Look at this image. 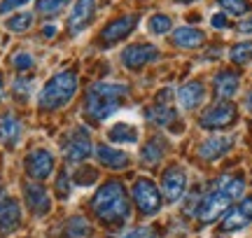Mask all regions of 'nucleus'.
<instances>
[{
  "mask_svg": "<svg viewBox=\"0 0 252 238\" xmlns=\"http://www.w3.org/2000/svg\"><path fill=\"white\" fill-rule=\"evenodd\" d=\"M215 2L224 9V14H234V17H243L252 9L248 0H215Z\"/></svg>",
  "mask_w": 252,
  "mask_h": 238,
  "instance_id": "c85d7f7f",
  "label": "nucleus"
},
{
  "mask_svg": "<svg viewBox=\"0 0 252 238\" xmlns=\"http://www.w3.org/2000/svg\"><path fill=\"white\" fill-rule=\"evenodd\" d=\"M56 192H59L61 199H68V196H70V178H68V173L59 175V180H56Z\"/></svg>",
  "mask_w": 252,
  "mask_h": 238,
  "instance_id": "72a5a7b5",
  "label": "nucleus"
},
{
  "mask_svg": "<svg viewBox=\"0 0 252 238\" xmlns=\"http://www.w3.org/2000/svg\"><path fill=\"white\" fill-rule=\"evenodd\" d=\"M91 208L96 212L100 222H105L110 227H124L128 217H131V206L126 199V192L122 182L110 180L100 187L91 199Z\"/></svg>",
  "mask_w": 252,
  "mask_h": 238,
  "instance_id": "f03ea898",
  "label": "nucleus"
},
{
  "mask_svg": "<svg viewBox=\"0 0 252 238\" xmlns=\"http://www.w3.org/2000/svg\"><path fill=\"white\" fill-rule=\"evenodd\" d=\"M5 98V84H2V77H0V101Z\"/></svg>",
  "mask_w": 252,
  "mask_h": 238,
  "instance_id": "ea45409f",
  "label": "nucleus"
},
{
  "mask_svg": "<svg viewBox=\"0 0 252 238\" xmlns=\"http://www.w3.org/2000/svg\"><path fill=\"white\" fill-rule=\"evenodd\" d=\"M215 93L222 98V101H229V98H234L236 91H238V87H241V80H238V75L234 70H222V73L215 75Z\"/></svg>",
  "mask_w": 252,
  "mask_h": 238,
  "instance_id": "4be33fe9",
  "label": "nucleus"
},
{
  "mask_svg": "<svg viewBox=\"0 0 252 238\" xmlns=\"http://www.w3.org/2000/svg\"><path fill=\"white\" fill-rule=\"evenodd\" d=\"M175 101L182 110H196L206 101V87L201 82H187L175 91Z\"/></svg>",
  "mask_w": 252,
  "mask_h": 238,
  "instance_id": "f3484780",
  "label": "nucleus"
},
{
  "mask_svg": "<svg viewBox=\"0 0 252 238\" xmlns=\"http://www.w3.org/2000/svg\"><path fill=\"white\" fill-rule=\"evenodd\" d=\"M94 154L98 159V164H103L105 168H126L128 166V154H126L124 149H117V147H110V145H96L94 147Z\"/></svg>",
  "mask_w": 252,
  "mask_h": 238,
  "instance_id": "aec40b11",
  "label": "nucleus"
},
{
  "mask_svg": "<svg viewBox=\"0 0 252 238\" xmlns=\"http://www.w3.org/2000/svg\"><path fill=\"white\" fill-rule=\"evenodd\" d=\"M159 59V49L154 45H128L122 52V63L128 70H140L145 65L154 63Z\"/></svg>",
  "mask_w": 252,
  "mask_h": 238,
  "instance_id": "9b49d317",
  "label": "nucleus"
},
{
  "mask_svg": "<svg viewBox=\"0 0 252 238\" xmlns=\"http://www.w3.org/2000/svg\"><path fill=\"white\" fill-rule=\"evenodd\" d=\"M128 96V84L124 82H94L87 89L84 112L94 121H105L122 108Z\"/></svg>",
  "mask_w": 252,
  "mask_h": 238,
  "instance_id": "7ed1b4c3",
  "label": "nucleus"
},
{
  "mask_svg": "<svg viewBox=\"0 0 252 238\" xmlns=\"http://www.w3.org/2000/svg\"><path fill=\"white\" fill-rule=\"evenodd\" d=\"M24 166H26L28 178H33V180H47L49 175L54 173L56 159L49 149H33V152L26 156Z\"/></svg>",
  "mask_w": 252,
  "mask_h": 238,
  "instance_id": "9d476101",
  "label": "nucleus"
},
{
  "mask_svg": "<svg viewBox=\"0 0 252 238\" xmlns=\"http://www.w3.org/2000/svg\"><path fill=\"white\" fill-rule=\"evenodd\" d=\"M21 133H24V126L12 112H5L0 115V143L5 147H17L19 140H21Z\"/></svg>",
  "mask_w": 252,
  "mask_h": 238,
  "instance_id": "6ab92c4d",
  "label": "nucleus"
},
{
  "mask_svg": "<svg viewBox=\"0 0 252 238\" xmlns=\"http://www.w3.org/2000/svg\"><path fill=\"white\" fill-rule=\"evenodd\" d=\"M63 154H65V159L72 161V164H80L84 159H89V154H94L91 138H89V133H87V128H75L70 136L65 138Z\"/></svg>",
  "mask_w": 252,
  "mask_h": 238,
  "instance_id": "6e6552de",
  "label": "nucleus"
},
{
  "mask_svg": "<svg viewBox=\"0 0 252 238\" xmlns=\"http://www.w3.org/2000/svg\"><path fill=\"white\" fill-rule=\"evenodd\" d=\"M236 119H238V110H236L234 103L217 101L215 105H210V108L201 115L198 126L208 128V131H224V128L234 126Z\"/></svg>",
  "mask_w": 252,
  "mask_h": 238,
  "instance_id": "39448f33",
  "label": "nucleus"
},
{
  "mask_svg": "<svg viewBox=\"0 0 252 238\" xmlns=\"http://www.w3.org/2000/svg\"><path fill=\"white\" fill-rule=\"evenodd\" d=\"M33 91V77H17L14 80V93H17L19 98H24L26 101L28 96Z\"/></svg>",
  "mask_w": 252,
  "mask_h": 238,
  "instance_id": "2f4dec72",
  "label": "nucleus"
},
{
  "mask_svg": "<svg viewBox=\"0 0 252 238\" xmlns=\"http://www.w3.org/2000/svg\"><path fill=\"white\" fill-rule=\"evenodd\" d=\"M56 33V26H45V35L47 37H52Z\"/></svg>",
  "mask_w": 252,
  "mask_h": 238,
  "instance_id": "58836bf2",
  "label": "nucleus"
},
{
  "mask_svg": "<svg viewBox=\"0 0 252 238\" xmlns=\"http://www.w3.org/2000/svg\"><path fill=\"white\" fill-rule=\"evenodd\" d=\"M24 201H26V208L35 217H45L47 212L52 210V196L42 184L28 182L24 184Z\"/></svg>",
  "mask_w": 252,
  "mask_h": 238,
  "instance_id": "ddd939ff",
  "label": "nucleus"
},
{
  "mask_svg": "<svg viewBox=\"0 0 252 238\" xmlns=\"http://www.w3.org/2000/svg\"><path fill=\"white\" fill-rule=\"evenodd\" d=\"M131 194H133L135 208L143 215H147V217H152V215L161 210V192L150 178H138Z\"/></svg>",
  "mask_w": 252,
  "mask_h": 238,
  "instance_id": "423d86ee",
  "label": "nucleus"
},
{
  "mask_svg": "<svg viewBox=\"0 0 252 238\" xmlns=\"http://www.w3.org/2000/svg\"><path fill=\"white\" fill-rule=\"evenodd\" d=\"M203 40H206V33L201 28L180 26L173 30V45L180 47V49H196L203 45Z\"/></svg>",
  "mask_w": 252,
  "mask_h": 238,
  "instance_id": "412c9836",
  "label": "nucleus"
},
{
  "mask_svg": "<svg viewBox=\"0 0 252 238\" xmlns=\"http://www.w3.org/2000/svg\"><path fill=\"white\" fill-rule=\"evenodd\" d=\"M245 103H248V110L252 112V89H250V93H248V101H245Z\"/></svg>",
  "mask_w": 252,
  "mask_h": 238,
  "instance_id": "a19ab883",
  "label": "nucleus"
},
{
  "mask_svg": "<svg viewBox=\"0 0 252 238\" xmlns=\"http://www.w3.org/2000/svg\"><path fill=\"white\" fill-rule=\"evenodd\" d=\"M229 59H231L236 65L250 63V61H252V40H245V42H238V45L231 47Z\"/></svg>",
  "mask_w": 252,
  "mask_h": 238,
  "instance_id": "a878e982",
  "label": "nucleus"
},
{
  "mask_svg": "<svg viewBox=\"0 0 252 238\" xmlns=\"http://www.w3.org/2000/svg\"><path fill=\"white\" fill-rule=\"evenodd\" d=\"M173 28V21L168 14H152L150 21H147V30L152 33V35H166V33H171Z\"/></svg>",
  "mask_w": 252,
  "mask_h": 238,
  "instance_id": "393cba45",
  "label": "nucleus"
},
{
  "mask_svg": "<svg viewBox=\"0 0 252 238\" xmlns=\"http://www.w3.org/2000/svg\"><path fill=\"white\" fill-rule=\"evenodd\" d=\"M210 26L217 28V30H224V28H229V19H226L224 12H220V14H213V17H210Z\"/></svg>",
  "mask_w": 252,
  "mask_h": 238,
  "instance_id": "e433bc0d",
  "label": "nucleus"
},
{
  "mask_svg": "<svg viewBox=\"0 0 252 238\" xmlns=\"http://www.w3.org/2000/svg\"><path fill=\"white\" fill-rule=\"evenodd\" d=\"M166 149H168V140L159 133V136L150 138L143 145V152H140V159L145 164H159L163 156H166Z\"/></svg>",
  "mask_w": 252,
  "mask_h": 238,
  "instance_id": "5701e85b",
  "label": "nucleus"
},
{
  "mask_svg": "<svg viewBox=\"0 0 252 238\" xmlns=\"http://www.w3.org/2000/svg\"><path fill=\"white\" fill-rule=\"evenodd\" d=\"M94 17H96V0H77L70 9V17H68L70 35H80L82 30H87Z\"/></svg>",
  "mask_w": 252,
  "mask_h": 238,
  "instance_id": "4468645a",
  "label": "nucleus"
},
{
  "mask_svg": "<svg viewBox=\"0 0 252 238\" xmlns=\"http://www.w3.org/2000/svg\"><path fill=\"white\" fill-rule=\"evenodd\" d=\"M122 238H154V231L150 229V227H138V229L124 234Z\"/></svg>",
  "mask_w": 252,
  "mask_h": 238,
  "instance_id": "c9c22d12",
  "label": "nucleus"
},
{
  "mask_svg": "<svg viewBox=\"0 0 252 238\" xmlns=\"http://www.w3.org/2000/svg\"><path fill=\"white\" fill-rule=\"evenodd\" d=\"M72 0H37V12L45 17H54L61 9H65Z\"/></svg>",
  "mask_w": 252,
  "mask_h": 238,
  "instance_id": "c756f323",
  "label": "nucleus"
},
{
  "mask_svg": "<svg viewBox=\"0 0 252 238\" xmlns=\"http://www.w3.org/2000/svg\"><path fill=\"white\" fill-rule=\"evenodd\" d=\"M234 145H236V136L217 133V136L206 138V140L196 147V152H198V156L206 159V161H217V159H222L224 154H229Z\"/></svg>",
  "mask_w": 252,
  "mask_h": 238,
  "instance_id": "f8f14e48",
  "label": "nucleus"
},
{
  "mask_svg": "<svg viewBox=\"0 0 252 238\" xmlns=\"http://www.w3.org/2000/svg\"><path fill=\"white\" fill-rule=\"evenodd\" d=\"M5 26H7V30H12V33H24V30H28V28L33 26V14H31V12L12 14V17L5 21Z\"/></svg>",
  "mask_w": 252,
  "mask_h": 238,
  "instance_id": "bb28decb",
  "label": "nucleus"
},
{
  "mask_svg": "<svg viewBox=\"0 0 252 238\" xmlns=\"http://www.w3.org/2000/svg\"><path fill=\"white\" fill-rule=\"evenodd\" d=\"M187 192V173L182 166H171L161 178V194L166 201H180Z\"/></svg>",
  "mask_w": 252,
  "mask_h": 238,
  "instance_id": "1a4fd4ad",
  "label": "nucleus"
},
{
  "mask_svg": "<svg viewBox=\"0 0 252 238\" xmlns=\"http://www.w3.org/2000/svg\"><path fill=\"white\" fill-rule=\"evenodd\" d=\"M72 180H75L77 187H91V184L98 180V171L91 168V166H84V168H80L77 173L72 175Z\"/></svg>",
  "mask_w": 252,
  "mask_h": 238,
  "instance_id": "7c9ffc66",
  "label": "nucleus"
},
{
  "mask_svg": "<svg viewBox=\"0 0 252 238\" xmlns=\"http://www.w3.org/2000/svg\"><path fill=\"white\" fill-rule=\"evenodd\" d=\"M250 224H252V196H243L234 208L226 210L224 220H222V231L224 234H236V231H243Z\"/></svg>",
  "mask_w": 252,
  "mask_h": 238,
  "instance_id": "0eeeda50",
  "label": "nucleus"
},
{
  "mask_svg": "<svg viewBox=\"0 0 252 238\" xmlns=\"http://www.w3.org/2000/svg\"><path fill=\"white\" fill-rule=\"evenodd\" d=\"M21 224V208L17 199H12L0 187V234H12Z\"/></svg>",
  "mask_w": 252,
  "mask_h": 238,
  "instance_id": "dca6fc26",
  "label": "nucleus"
},
{
  "mask_svg": "<svg viewBox=\"0 0 252 238\" xmlns=\"http://www.w3.org/2000/svg\"><path fill=\"white\" fill-rule=\"evenodd\" d=\"M89 234H91L89 222L84 217H72L65 224V238H87Z\"/></svg>",
  "mask_w": 252,
  "mask_h": 238,
  "instance_id": "cd10ccee",
  "label": "nucleus"
},
{
  "mask_svg": "<svg viewBox=\"0 0 252 238\" xmlns=\"http://www.w3.org/2000/svg\"><path fill=\"white\" fill-rule=\"evenodd\" d=\"M243 189H245L243 175H222L215 182V187L198 201V206H196L198 222H203V224L215 222L220 215H224L231 208V203L236 199L243 196Z\"/></svg>",
  "mask_w": 252,
  "mask_h": 238,
  "instance_id": "f257e3e1",
  "label": "nucleus"
},
{
  "mask_svg": "<svg viewBox=\"0 0 252 238\" xmlns=\"http://www.w3.org/2000/svg\"><path fill=\"white\" fill-rule=\"evenodd\" d=\"M145 119H147L150 124H154V126H159V128H171L173 124L178 121V115H175V110L166 103V98H159L152 108L145 110Z\"/></svg>",
  "mask_w": 252,
  "mask_h": 238,
  "instance_id": "a211bd4d",
  "label": "nucleus"
},
{
  "mask_svg": "<svg viewBox=\"0 0 252 238\" xmlns=\"http://www.w3.org/2000/svg\"><path fill=\"white\" fill-rule=\"evenodd\" d=\"M77 93V73L75 70H61L54 77H49L45 87L37 93V105L40 110H61L75 98Z\"/></svg>",
  "mask_w": 252,
  "mask_h": 238,
  "instance_id": "20e7f679",
  "label": "nucleus"
},
{
  "mask_svg": "<svg viewBox=\"0 0 252 238\" xmlns=\"http://www.w3.org/2000/svg\"><path fill=\"white\" fill-rule=\"evenodd\" d=\"M26 2H31V0H2V2H0V14H9V12H14V9L24 7Z\"/></svg>",
  "mask_w": 252,
  "mask_h": 238,
  "instance_id": "f704fd0d",
  "label": "nucleus"
},
{
  "mask_svg": "<svg viewBox=\"0 0 252 238\" xmlns=\"http://www.w3.org/2000/svg\"><path fill=\"white\" fill-rule=\"evenodd\" d=\"M236 30H238L241 35H252V17L243 19V21H238V26H236Z\"/></svg>",
  "mask_w": 252,
  "mask_h": 238,
  "instance_id": "4c0bfd02",
  "label": "nucleus"
},
{
  "mask_svg": "<svg viewBox=\"0 0 252 238\" xmlns=\"http://www.w3.org/2000/svg\"><path fill=\"white\" fill-rule=\"evenodd\" d=\"M12 65L17 70H31L35 65V61H33V56L28 54V52H17V54L12 56Z\"/></svg>",
  "mask_w": 252,
  "mask_h": 238,
  "instance_id": "473e14b6",
  "label": "nucleus"
},
{
  "mask_svg": "<svg viewBox=\"0 0 252 238\" xmlns=\"http://www.w3.org/2000/svg\"><path fill=\"white\" fill-rule=\"evenodd\" d=\"M135 26H138V17H133V14L119 17V19H115V21H110L108 26L103 28L100 40H103V45L105 47L117 45L119 40H124V37H128L131 33H133Z\"/></svg>",
  "mask_w": 252,
  "mask_h": 238,
  "instance_id": "2eb2a0df",
  "label": "nucleus"
},
{
  "mask_svg": "<svg viewBox=\"0 0 252 238\" xmlns=\"http://www.w3.org/2000/svg\"><path fill=\"white\" fill-rule=\"evenodd\" d=\"M108 138L112 143H119V145H133V143H138V128L133 124L119 121V124L108 128Z\"/></svg>",
  "mask_w": 252,
  "mask_h": 238,
  "instance_id": "b1692460",
  "label": "nucleus"
}]
</instances>
